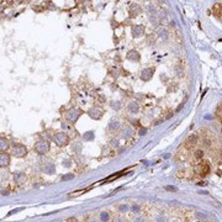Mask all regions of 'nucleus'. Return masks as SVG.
Listing matches in <instances>:
<instances>
[{"instance_id": "1", "label": "nucleus", "mask_w": 222, "mask_h": 222, "mask_svg": "<svg viewBox=\"0 0 222 222\" xmlns=\"http://www.w3.org/2000/svg\"><path fill=\"white\" fill-rule=\"evenodd\" d=\"M35 151L37 152L38 154H46L49 151V144L47 141H38L35 144Z\"/></svg>"}, {"instance_id": "2", "label": "nucleus", "mask_w": 222, "mask_h": 222, "mask_svg": "<svg viewBox=\"0 0 222 222\" xmlns=\"http://www.w3.org/2000/svg\"><path fill=\"white\" fill-rule=\"evenodd\" d=\"M54 142H56L57 146L63 147V146H66V144H68V142H69V137H68V135H67V133L59 132V133H57L56 136H54Z\"/></svg>"}, {"instance_id": "3", "label": "nucleus", "mask_w": 222, "mask_h": 222, "mask_svg": "<svg viewBox=\"0 0 222 222\" xmlns=\"http://www.w3.org/2000/svg\"><path fill=\"white\" fill-rule=\"evenodd\" d=\"M12 154L15 157H25L27 154V149L22 144H14V147H12Z\"/></svg>"}, {"instance_id": "4", "label": "nucleus", "mask_w": 222, "mask_h": 222, "mask_svg": "<svg viewBox=\"0 0 222 222\" xmlns=\"http://www.w3.org/2000/svg\"><path fill=\"white\" fill-rule=\"evenodd\" d=\"M198 135H195V133H193V135H190L189 137L185 139V148H188V149H191L193 147H195L196 144H198Z\"/></svg>"}, {"instance_id": "5", "label": "nucleus", "mask_w": 222, "mask_h": 222, "mask_svg": "<svg viewBox=\"0 0 222 222\" xmlns=\"http://www.w3.org/2000/svg\"><path fill=\"white\" fill-rule=\"evenodd\" d=\"M80 110L78 109H72L68 111V113H67V118L71 121V122H75L77 120H78V117L80 116Z\"/></svg>"}, {"instance_id": "6", "label": "nucleus", "mask_w": 222, "mask_h": 222, "mask_svg": "<svg viewBox=\"0 0 222 222\" xmlns=\"http://www.w3.org/2000/svg\"><path fill=\"white\" fill-rule=\"evenodd\" d=\"M153 73H154V69H152V68H146V69H143L141 73V78L142 80H149L152 78V75H153Z\"/></svg>"}, {"instance_id": "7", "label": "nucleus", "mask_w": 222, "mask_h": 222, "mask_svg": "<svg viewBox=\"0 0 222 222\" xmlns=\"http://www.w3.org/2000/svg\"><path fill=\"white\" fill-rule=\"evenodd\" d=\"M143 33H144V27H143L142 25H136V26H133L132 35L135 36V37H141Z\"/></svg>"}, {"instance_id": "8", "label": "nucleus", "mask_w": 222, "mask_h": 222, "mask_svg": "<svg viewBox=\"0 0 222 222\" xmlns=\"http://www.w3.org/2000/svg\"><path fill=\"white\" fill-rule=\"evenodd\" d=\"M89 115L90 117L95 118V120H99L101 117V115H103V110L99 109V107H94V109H91L89 111Z\"/></svg>"}, {"instance_id": "9", "label": "nucleus", "mask_w": 222, "mask_h": 222, "mask_svg": "<svg viewBox=\"0 0 222 222\" xmlns=\"http://www.w3.org/2000/svg\"><path fill=\"white\" fill-rule=\"evenodd\" d=\"M212 14L217 17H222V4L220 3H216V4L212 6Z\"/></svg>"}, {"instance_id": "10", "label": "nucleus", "mask_w": 222, "mask_h": 222, "mask_svg": "<svg viewBox=\"0 0 222 222\" xmlns=\"http://www.w3.org/2000/svg\"><path fill=\"white\" fill-rule=\"evenodd\" d=\"M215 116L217 118L220 122H222V101H220L216 107V111H215Z\"/></svg>"}, {"instance_id": "11", "label": "nucleus", "mask_w": 222, "mask_h": 222, "mask_svg": "<svg viewBox=\"0 0 222 222\" xmlns=\"http://www.w3.org/2000/svg\"><path fill=\"white\" fill-rule=\"evenodd\" d=\"M127 58L130 59V61L137 62V61H139V54H138L137 51H130V52L127 53Z\"/></svg>"}, {"instance_id": "12", "label": "nucleus", "mask_w": 222, "mask_h": 222, "mask_svg": "<svg viewBox=\"0 0 222 222\" xmlns=\"http://www.w3.org/2000/svg\"><path fill=\"white\" fill-rule=\"evenodd\" d=\"M9 162H10V157H9V154L8 153H1L0 154V163H1V166L4 167V166H6V164H9Z\"/></svg>"}, {"instance_id": "13", "label": "nucleus", "mask_w": 222, "mask_h": 222, "mask_svg": "<svg viewBox=\"0 0 222 222\" xmlns=\"http://www.w3.org/2000/svg\"><path fill=\"white\" fill-rule=\"evenodd\" d=\"M25 179H26V176H25L24 173H16V174L14 175V180L17 183V184H22L25 181Z\"/></svg>"}, {"instance_id": "14", "label": "nucleus", "mask_w": 222, "mask_h": 222, "mask_svg": "<svg viewBox=\"0 0 222 222\" xmlns=\"http://www.w3.org/2000/svg\"><path fill=\"white\" fill-rule=\"evenodd\" d=\"M138 104L136 103V101H131L130 104H128V110L131 111V112H133V113H137L138 112Z\"/></svg>"}, {"instance_id": "15", "label": "nucleus", "mask_w": 222, "mask_h": 222, "mask_svg": "<svg viewBox=\"0 0 222 222\" xmlns=\"http://www.w3.org/2000/svg\"><path fill=\"white\" fill-rule=\"evenodd\" d=\"M130 11H131V16H137V14L141 11V9H139V6L137 4H132L131 8H130Z\"/></svg>"}, {"instance_id": "16", "label": "nucleus", "mask_w": 222, "mask_h": 222, "mask_svg": "<svg viewBox=\"0 0 222 222\" xmlns=\"http://www.w3.org/2000/svg\"><path fill=\"white\" fill-rule=\"evenodd\" d=\"M210 172V166L207 162H202L201 163V175H206Z\"/></svg>"}, {"instance_id": "17", "label": "nucleus", "mask_w": 222, "mask_h": 222, "mask_svg": "<svg viewBox=\"0 0 222 222\" xmlns=\"http://www.w3.org/2000/svg\"><path fill=\"white\" fill-rule=\"evenodd\" d=\"M204 157V152L201 151V149H198V151H195L194 153V158L196 159V161H201Z\"/></svg>"}, {"instance_id": "18", "label": "nucleus", "mask_w": 222, "mask_h": 222, "mask_svg": "<svg viewBox=\"0 0 222 222\" xmlns=\"http://www.w3.org/2000/svg\"><path fill=\"white\" fill-rule=\"evenodd\" d=\"M100 218H101V221L103 222H107L110 220V215L106 212V211H103L101 215H100Z\"/></svg>"}, {"instance_id": "19", "label": "nucleus", "mask_w": 222, "mask_h": 222, "mask_svg": "<svg viewBox=\"0 0 222 222\" xmlns=\"http://www.w3.org/2000/svg\"><path fill=\"white\" fill-rule=\"evenodd\" d=\"M109 127H110V130H117L118 127H120V123H118V121H111L110 122V125H109Z\"/></svg>"}, {"instance_id": "20", "label": "nucleus", "mask_w": 222, "mask_h": 222, "mask_svg": "<svg viewBox=\"0 0 222 222\" xmlns=\"http://www.w3.org/2000/svg\"><path fill=\"white\" fill-rule=\"evenodd\" d=\"M123 137H126V138H128L130 137V136H131V133H132V131H131V130H130V128H125V130H123Z\"/></svg>"}, {"instance_id": "21", "label": "nucleus", "mask_w": 222, "mask_h": 222, "mask_svg": "<svg viewBox=\"0 0 222 222\" xmlns=\"http://www.w3.org/2000/svg\"><path fill=\"white\" fill-rule=\"evenodd\" d=\"M1 151H4V149H6V147H8V142H6V139H4V138H1Z\"/></svg>"}, {"instance_id": "22", "label": "nucleus", "mask_w": 222, "mask_h": 222, "mask_svg": "<svg viewBox=\"0 0 222 222\" xmlns=\"http://www.w3.org/2000/svg\"><path fill=\"white\" fill-rule=\"evenodd\" d=\"M73 178H74V174H67V175H64V176L62 178V180H64V181H66V180H71V179H73Z\"/></svg>"}, {"instance_id": "23", "label": "nucleus", "mask_w": 222, "mask_h": 222, "mask_svg": "<svg viewBox=\"0 0 222 222\" xmlns=\"http://www.w3.org/2000/svg\"><path fill=\"white\" fill-rule=\"evenodd\" d=\"M118 210H120V212H126V211L128 210V207L126 206V205H125V206H123V205H121V206L118 207Z\"/></svg>"}, {"instance_id": "24", "label": "nucleus", "mask_w": 222, "mask_h": 222, "mask_svg": "<svg viewBox=\"0 0 222 222\" xmlns=\"http://www.w3.org/2000/svg\"><path fill=\"white\" fill-rule=\"evenodd\" d=\"M166 190H169V191H176V188H174V186H166Z\"/></svg>"}, {"instance_id": "25", "label": "nucleus", "mask_w": 222, "mask_h": 222, "mask_svg": "<svg viewBox=\"0 0 222 222\" xmlns=\"http://www.w3.org/2000/svg\"><path fill=\"white\" fill-rule=\"evenodd\" d=\"M205 146L210 147V141H208V139H205Z\"/></svg>"}, {"instance_id": "26", "label": "nucleus", "mask_w": 222, "mask_h": 222, "mask_svg": "<svg viewBox=\"0 0 222 222\" xmlns=\"http://www.w3.org/2000/svg\"><path fill=\"white\" fill-rule=\"evenodd\" d=\"M142 221H143V218H141V217H137L135 220V222H142Z\"/></svg>"}, {"instance_id": "27", "label": "nucleus", "mask_w": 222, "mask_h": 222, "mask_svg": "<svg viewBox=\"0 0 222 222\" xmlns=\"http://www.w3.org/2000/svg\"><path fill=\"white\" fill-rule=\"evenodd\" d=\"M86 139H90V138H91V132H88V136H86Z\"/></svg>"}, {"instance_id": "28", "label": "nucleus", "mask_w": 222, "mask_h": 222, "mask_svg": "<svg viewBox=\"0 0 222 222\" xmlns=\"http://www.w3.org/2000/svg\"><path fill=\"white\" fill-rule=\"evenodd\" d=\"M146 131H147L146 128H142V130H141V135H144V133H146Z\"/></svg>"}]
</instances>
